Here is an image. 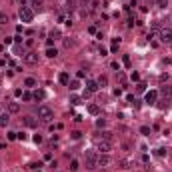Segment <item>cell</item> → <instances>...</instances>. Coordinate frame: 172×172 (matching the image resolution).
Instances as JSON below:
<instances>
[{
	"instance_id": "30",
	"label": "cell",
	"mask_w": 172,
	"mask_h": 172,
	"mask_svg": "<svg viewBox=\"0 0 172 172\" xmlns=\"http://www.w3.org/2000/svg\"><path fill=\"white\" fill-rule=\"evenodd\" d=\"M136 90H138V92H144V90H146V82H138Z\"/></svg>"
},
{
	"instance_id": "18",
	"label": "cell",
	"mask_w": 172,
	"mask_h": 172,
	"mask_svg": "<svg viewBox=\"0 0 172 172\" xmlns=\"http://www.w3.org/2000/svg\"><path fill=\"white\" fill-rule=\"evenodd\" d=\"M8 22H10V16H8L6 12H0V26H4Z\"/></svg>"
},
{
	"instance_id": "13",
	"label": "cell",
	"mask_w": 172,
	"mask_h": 172,
	"mask_svg": "<svg viewBox=\"0 0 172 172\" xmlns=\"http://www.w3.org/2000/svg\"><path fill=\"white\" fill-rule=\"evenodd\" d=\"M160 94L164 96V98H172V86H160Z\"/></svg>"
},
{
	"instance_id": "23",
	"label": "cell",
	"mask_w": 172,
	"mask_h": 172,
	"mask_svg": "<svg viewBox=\"0 0 172 172\" xmlns=\"http://www.w3.org/2000/svg\"><path fill=\"white\" fill-rule=\"evenodd\" d=\"M24 86H28V88H32V86H36V80H34V78H30V76H28V78L24 80Z\"/></svg>"
},
{
	"instance_id": "5",
	"label": "cell",
	"mask_w": 172,
	"mask_h": 172,
	"mask_svg": "<svg viewBox=\"0 0 172 172\" xmlns=\"http://www.w3.org/2000/svg\"><path fill=\"white\" fill-rule=\"evenodd\" d=\"M98 82L96 80H86V92L88 94H94V92H98Z\"/></svg>"
},
{
	"instance_id": "26",
	"label": "cell",
	"mask_w": 172,
	"mask_h": 172,
	"mask_svg": "<svg viewBox=\"0 0 172 172\" xmlns=\"http://www.w3.org/2000/svg\"><path fill=\"white\" fill-rule=\"evenodd\" d=\"M78 160H72V162H70V170H72V172H76V170H78Z\"/></svg>"
},
{
	"instance_id": "2",
	"label": "cell",
	"mask_w": 172,
	"mask_h": 172,
	"mask_svg": "<svg viewBox=\"0 0 172 172\" xmlns=\"http://www.w3.org/2000/svg\"><path fill=\"white\" fill-rule=\"evenodd\" d=\"M18 16H20V20H22V22H32L34 20V10L30 6H26V4H22V6H20V10H18Z\"/></svg>"
},
{
	"instance_id": "37",
	"label": "cell",
	"mask_w": 172,
	"mask_h": 172,
	"mask_svg": "<svg viewBox=\"0 0 172 172\" xmlns=\"http://www.w3.org/2000/svg\"><path fill=\"white\" fill-rule=\"evenodd\" d=\"M92 4V0H80V6H90Z\"/></svg>"
},
{
	"instance_id": "45",
	"label": "cell",
	"mask_w": 172,
	"mask_h": 172,
	"mask_svg": "<svg viewBox=\"0 0 172 172\" xmlns=\"http://www.w3.org/2000/svg\"><path fill=\"white\" fill-rule=\"evenodd\" d=\"M122 168H130V162H128V160H122Z\"/></svg>"
},
{
	"instance_id": "48",
	"label": "cell",
	"mask_w": 172,
	"mask_h": 172,
	"mask_svg": "<svg viewBox=\"0 0 172 172\" xmlns=\"http://www.w3.org/2000/svg\"><path fill=\"white\" fill-rule=\"evenodd\" d=\"M0 66H4V62H2V60H0Z\"/></svg>"
},
{
	"instance_id": "19",
	"label": "cell",
	"mask_w": 172,
	"mask_h": 172,
	"mask_svg": "<svg viewBox=\"0 0 172 172\" xmlns=\"http://www.w3.org/2000/svg\"><path fill=\"white\" fill-rule=\"evenodd\" d=\"M48 38H52V40H58V38H60V30H58V28H54V30H50V34H48Z\"/></svg>"
},
{
	"instance_id": "28",
	"label": "cell",
	"mask_w": 172,
	"mask_h": 172,
	"mask_svg": "<svg viewBox=\"0 0 172 172\" xmlns=\"http://www.w3.org/2000/svg\"><path fill=\"white\" fill-rule=\"evenodd\" d=\"M130 80H132V82H140V74L138 72H132V74H130Z\"/></svg>"
},
{
	"instance_id": "3",
	"label": "cell",
	"mask_w": 172,
	"mask_h": 172,
	"mask_svg": "<svg viewBox=\"0 0 172 172\" xmlns=\"http://www.w3.org/2000/svg\"><path fill=\"white\" fill-rule=\"evenodd\" d=\"M38 118L44 120V122H50V120L54 118L52 108H48V106H38Z\"/></svg>"
},
{
	"instance_id": "34",
	"label": "cell",
	"mask_w": 172,
	"mask_h": 172,
	"mask_svg": "<svg viewBox=\"0 0 172 172\" xmlns=\"http://www.w3.org/2000/svg\"><path fill=\"white\" fill-rule=\"evenodd\" d=\"M140 134L148 136V134H150V128H148V126H142V128H140Z\"/></svg>"
},
{
	"instance_id": "1",
	"label": "cell",
	"mask_w": 172,
	"mask_h": 172,
	"mask_svg": "<svg viewBox=\"0 0 172 172\" xmlns=\"http://www.w3.org/2000/svg\"><path fill=\"white\" fill-rule=\"evenodd\" d=\"M84 158H86V168H88V170L98 168V154L94 152V150H86Z\"/></svg>"
},
{
	"instance_id": "20",
	"label": "cell",
	"mask_w": 172,
	"mask_h": 172,
	"mask_svg": "<svg viewBox=\"0 0 172 172\" xmlns=\"http://www.w3.org/2000/svg\"><path fill=\"white\" fill-rule=\"evenodd\" d=\"M118 46H120V38H114L112 46H110V52H118Z\"/></svg>"
},
{
	"instance_id": "47",
	"label": "cell",
	"mask_w": 172,
	"mask_h": 172,
	"mask_svg": "<svg viewBox=\"0 0 172 172\" xmlns=\"http://www.w3.org/2000/svg\"><path fill=\"white\" fill-rule=\"evenodd\" d=\"M32 4H34V6H40V4H42V0H32Z\"/></svg>"
},
{
	"instance_id": "15",
	"label": "cell",
	"mask_w": 172,
	"mask_h": 172,
	"mask_svg": "<svg viewBox=\"0 0 172 172\" xmlns=\"http://www.w3.org/2000/svg\"><path fill=\"white\" fill-rule=\"evenodd\" d=\"M88 112L92 114V116H98V114H100V108H98V104H88Z\"/></svg>"
},
{
	"instance_id": "33",
	"label": "cell",
	"mask_w": 172,
	"mask_h": 172,
	"mask_svg": "<svg viewBox=\"0 0 172 172\" xmlns=\"http://www.w3.org/2000/svg\"><path fill=\"white\" fill-rule=\"evenodd\" d=\"M96 126H98V128H104V126H106V120H104V118H98V120H96Z\"/></svg>"
},
{
	"instance_id": "14",
	"label": "cell",
	"mask_w": 172,
	"mask_h": 172,
	"mask_svg": "<svg viewBox=\"0 0 172 172\" xmlns=\"http://www.w3.org/2000/svg\"><path fill=\"white\" fill-rule=\"evenodd\" d=\"M76 8H78V0H66V10L68 12H72Z\"/></svg>"
},
{
	"instance_id": "22",
	"label": "cell",
	"mask_w": 172,
	"mask_h": 172,
	"mask_svg": "<svg viewBox=\"0 0 172 172\" xmlns=\"http://www.w3.org/2000/svg\"><path fill=\"white\" fill-rule=\"evenodd\" d=\"M70 104H74V106L82 104V98H80V96H70Z\"/></svg>"
},
{
	"instance_id": "27",
	"label": "cell",
	"mask_w": 172,
	"mask_h": 172,
	"mask_svg": "<svg viewBox=\"0 0 172 172\" xmlns=\"http://www.w3.org/2000/svg\"><path fill=\"white\" fill-rule=\"evenodd\" d=\"M44 98V92H42V90H36V92H34V100H42Z\"/></svg>"
},
{
	"instance_id": "8",
	"label": "cell",
	"mask_w": 172,
	"mask_h": 172,
	"mask_svg": "<svg viewBox=\"0 0 172 172\" xmlns=\"http://www.w3.org/2000/svg\"><path fill=\"white\" fill-rule=\"evenodd\" d=\"M24 62H26V64H38V54L36 52H26L24 54Z\"/></svg>"
},
{
	"instance_id": "24",
	"label": "cell",
	"mask_w": 172,
	"mask_h": 172,
	"mask_svg": "<svg viewBox=\"0 0 172 172\" xmlns=\"http://www.w3.org/2000/svg\"><path fill=\"white\" fill-rule=\"evenodd\" d=\"M32 98H34V94H30V92H22V100H24V102H30Z\"/></svg>"
},
{
	"instance_id": "4",
	"label": "cell",
	"mask_w": 172,
	"mask_h": 172,
	"mask_svg": "<svg viewBox=\"0 0 172 172\" xmlns=\"http://www.w3.org/2000/svg\"><path fill=\"white\" fill-rule=\"evenodd\" d=\"M96 150H98L100 154H108L110 150H112V142H108V140H100L98 144H96Z\"/></svg>"
},
{
	"instance_id": "16",
	"label": "cell",
	"mask_w": 172,
	"mask_h": 172,
	"mask_svg": "<svg viewBox=\"0 0 172 172\" xmlns=\"http://www.w3.org/2000/svg\"><path fill=\"white\" fill-rule=\"evenodd\" d=\"M58 80H60V84H66V86H68V82H70V76H68V72H60Z\"/></svg>"
},
{
	"instance_id": "41",
	"label": "cell",
	"mask_w": 172,
	"mask_h": 172,
	"mask_svg": "<svg viewBox=\"0 0 172 172\" xmlns=\"http://www.w3.org/2000/svg\"><path fill=\"white\" fill-rule=\"evenodd\" d=\"M16 134L18 132H8V140H16Z\"/></svg>"
},
{
	"instance_id": "42",
	"label": "cell",
	"mask_w": 172,
	"mask_h": 172,
	"mask_svg": "<svg viewBox=\"0 0 172 172\" xmlns=\"http://www.w3.org/2000/svg\"><path fill=\"white\" fill-rule=\"evenodd\" d=\"M114 96H122V88H114Z\"/></svg>"
},
{
	"instance_id": "36",
	"label": "cell",
	"mask_w": 172,
	"mask_h": 172,
	"mask_svg": "<svg viewBox=\"0 0 172 172\" xmlns=\"http://www.w3.org/2000/svg\"><path fill=\"white\" fill-rule=\"evenodd\" d=\"M80 136H82V132H80V130H74V132H72V138H74V140H78Z\"/></svg>"
},
{
	"instance_id": "31",
	"label": "cell",
	"mask_w": 172,
	"mask_h": 172,
	"mask_svg": "<svg viewBox=\"0 0 172 172\" xmlns=\"http://www.w3.org/2000/svg\"><path fill=\"white\" fill-rule=\"evenodd\" d=\"M74 46V40H68V38H64V48H72Z\"/></svg>"
},
{
	"instance_id": "44",
	"label": "cell",
	"mask_w": 172,
	"mask_h": 172,
	"mask_svg": "<svg viewBox=\"0 0 172 172\" xmlns=\"http://www.w3.org/2000/svg\"><path fill=\"white\" fill-rule=\"evenodd\" d=\"M168 80V74H160V82H166Z\"/></svg>"
},
{
	"instance_id": "32",
	"label": "cell",
	"mask_w": 172,
	"mask_h": 172,
	"mask_svg": "<svg viewBox=\"0 0 172 172\" xmlns=\"http://www.w3.org/2000/svg\"><path fill=\"white\" fill-rule=\"evenodd\" d=\"M102 136H104V140H108V142H112V132H102Z\"/></svg>"
},
{
	"instance_id": "7",
	"label": "cell",
	"mask_w": 172,
	"mask_h": 172,
	"mask_svg": "<svg viewBox=\"0 0 172 172\" xmlns=\"http://www.w3.org/2000/svg\"><path fill=\"white\" fill-rule=\"evenodd\" d=\"M160 40L162 42H172V28H162L160 30Z\"/></svg>"
},
{
	"instance_id": "35",
	"label": "cell",
	"mask_w": 172,
	"mask_h": 172,
	"mask_svg": "<svg viewBox=\"0 0 172 172\" xmlns=\"http://www.w3.org/2000/svg\"><path fill=\"white\" fill-rule=\"evenodd\" d=\"M122 62H124L126 68H130V56H124V58H122Z\"/></svg>"
},
{
	"instance_id": "6",
	"label": "cell",
	"mask_w": 172,
	"mask_h": 172,
	"mask_svg": "<svg viewBox=\"0 0 172 172\" xmlns=\"http://www.w3.org/2000/svg\"><path fill=\"white\" fill-rule=\"evenodd\" d=\"M110 164H112V158L108 154H98V166L106 168V166H110Z\"/></svg>"
},
{
	"instance_id": "21",
	"label": "cell",
	"mask_w": 172,
	"mask_h": 172,
	"mask_svg": "<svg viewBox=\"0 0 172 172\" xmlns=\"http://www.w3.org/2000/svg\"><path fill=\"white\" fill-rule=\"evenodd\" d=\"M68 88H70V90H78L80 82H78V80H72V82H68Z\"/></svg>"
},
{
	"instance_id": "43",
	"label": "cell",
	"mask_w": 172,
	"mask_h": 172,
	"mask_svg": "<svg viewBox=\"0 0 172 172\" xmlns=\"http://www.w3.org/2000/svg\"><path fill=\"white\" fill-rule=\"evenodd\" d=\"M126 100H128V102H130V104H134V100H136V98H134L132 94H128V96H126Z\"/></svg>"
},
{
	"instance_id": "49",
	"label": "cell",
	"mask_w": 172,
	"mask_h": 172,
	"mask_svg": "<svg viewBox=\"0 0 172 172\" xmlns=\"http://www.w3.org/2000/svg\"><path fill=\"white\" fill-rule=\"evenodd\" d=\"M16 2H22V4H24V0H16Z\"/></svg>"
},
{
	"instance_id": "29",
	"label": "cell",
	"mask_w": 172,
	"mask_h": 172,
	"mask_svg": "<svg viewBox=\"0 0 172 172\" xmlns=\"http://www.w3.org/2000/svg\"><path fill=\"white\" fill-rule=\"evenodd\" d=\"M156 4H158V8H166L168 6V0H156Z\"/></svg>"
},
{
	"instance_id": "11",
	"label": "cell",
	"mask_w": 172,
	"mask_h": 172,
	"mask_svg": "<svg viewBox=\"0 0 172 172\" xmlns=\"http://www.w3.org/2000/svg\"><path fill=\"white\" fill-rule=\"evenodd\" d=\"M10 124V112H0V128H6Z\"/></svg>"
},
{
	"instance_id": "10",
	"label": "cell",
	"mask_w": 172,
	"mask_h": 172,
	"mask_svg": "<svg viewBox=\"0 0 172 172\" xmlns=\"http://www.w3.org/2000/svg\"><path fill=\"white\" fill-rule=\"evenodd\" d=\"M22 122H24V126H28V128H36V126H38V120L34 118V116H24Z\"/></svg>"
},
{
	"instance_id": "46",
	"label": "cell",
	"mask_w": 172,
	"mask_h": 172,
	"mask_svg": "<svg viewBox=\"0 0 172 172\" xmlns=\"http://www.w3.org/2000/svg\"><path fill=\"white\" fill-rule=\"evenodd\" d=\"M76 76H78V78H84L86 74H84V70H78V72H76Z\"/></svg>"
},
{
	"instance_id": "40",
	"label": "cell",
	"mask_w": 172,
	"mask_h": 172,
	"mask_svg": "<svg viewBox=\"0 0 172 172\" xmlns=\"http://www.w3.org/2000/svg\"><path fill=\"white\" fill-rule=\"evenodd\" d=\"M16 138H18V140H26V134H24V132H18V134H16Z\"/></svg>"
},
{
	"instance_id": "38",
	"label": "cell",
	"mask_w": 172,
	"mask_h": 172,
	"mask_svg": "<svg viewBox=\"0 0 172 172\" xmlns=\"http://www.w3.org/2000/svg\"><path fill=\"white\" fill-rule=\"evenodd\" d=\"M98 52H100V56H106V54H108V50H106L104 46H100V48H98Z\"/></svg>"
},
{
	"instance_id": "12",
	"label": "cell",
	"mask_w": 172,
	"mask_h": 172,
	"mask_svg": "<svg viewBox=\"0 0 172 172\" xmlns=\"http://www.w3.org/2000/svg\"><path fill=\"white\" fill-rule=\"evenodd\" d=\"M6 108H8V112H10V114H18L20 112V104H18V102H8Z\"/></svg>"
},
{
	"instance_id": "39",
	"label": "cell",
	"mask_w": 172,
	"mask_h": 172,
	"mask_svg": "<svg viewBox=\"0 0 172 172\" xmlns=\"http://www.w3.org/2000/svg\"><path fill=\"white\" fill-rule=\"evenodd\" d=\"M34 142L40 144V142H42V136H40V134H34Z\"/></svg>"
},
{
	"instance_id": "25",
	"label": "cell",
	"mask_w": 172,
	"mask_h": 172,
	"mask_svg": "<svg viewBox=\"0 0 172 172\" xmlns=\"http://www.w3.org/2000/svg\"><path fill=\"white\" fill-rule=\"evenodd\" d=\"M96 82H98V86H106V84H108V78H106V76H100Z\"/></svg>"
},
{
	"instance_id": "17",
	"label": "cell",
	"mask_w": 172,
	"mask_h": 172,
	"mask_svg": "<svg viewBox=\"0 0 172 172\" xmlns=\"http://www.w3.org/2000/svg\"><path fill=\"white\" fill-rule=\"evenodd\" d=\"M46 56H48V58H56V56H58V50L52 48V46H48L46 48Z\"/></svg>"
},
{
	"instance_id": "9",
	"label": "cell",
	"mask_w": 172,
	"mask_h": 172,
	"mask_svg": "<svg viewBox=\"0 0 172 172\" xmlns=\"http://www.w3.org/2000/svg\"><path fill=\"white\" fill-rule=\"evenodd\" d=\"M156 98H158V92H156V90H150V92H146V96H144L146 104H156Z\"/></svg>"
}]
</instances>
